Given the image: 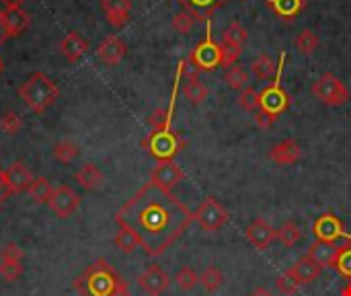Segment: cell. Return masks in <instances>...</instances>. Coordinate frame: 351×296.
Wrapping results in <instances>:
<instances>
[{
    "label": "cell",
    "mask_w": 351,
    "mask_h": 296,
    "mask_svg": "<svg viewBox=\"0 0 351 296\" xmlns=\"http://www.w3.org/2000/svg\"><path fill=\"white\" fill-rule=\"evenodd\" d=\"M183 179H185V175H183L181 167L175 165L173 161L158 163L152 169V173H150V183L156 185V187H160V190H165V192H173Z\"/></svg>",
    "instance_id": "cell-11"
},
{
    "label": "cell",
    "mask_w": 351,
    "mask_h": 296,
    "mask_svg": "<svg viewBox=\"0 0 351 296\" xmlns=\"http://www.w3.org/2000/svg\"><path fill=\"white\" fill-rule=\"evenodd\" d=\"M341 296H351V280L343 286V291H341Z\"/></svg>",
    "instance_id": "cell-50"
},
{
    "label": "cell",
    "mask_w": 351,
    "mask_h": 296,
    "mask_svg": "<svg viewBox=\"0 0 351 296\" xmlns=\"http://www.w3.org/2000/svg\"><path fill=\"white\" fill-rule=\"evenodd\" d=\"M6 179H8V185H10L12 194H23V192H29L35 177L31 175V171L25 167L23 161H14L6 169Z\"/></svg>",
    "instance_id": "cell-19"
},
{
    "label": "cell",
    "mask_w": 351,
    "mask_h": 296,
    "mask_svg": "<svg viewBox=\"0 0 351 296\" xmlns=\"http://www.w3.org/2000/svg\"><path fill=\"white\" fill-rule=\"evenodd\" d=\"M76 181H78L84 190L93 192V190H97V187L103 183V173H101V169H99L97 165L86 163V165H82V167L76 171Z\"/></svg>",
    "instance_id": "cell-25"
},
{
    "label": "cell",
    "mask_w": 351,
    "mask_h": 296,
    "mask_svg": "<svg viewBox=\"0 0 351 296\" xmlns=\"http://www.w3.org/2000/svg\"><path fill=\"white\" fill-rule=\"evenodd\" d=\"M247 37H249V33H247V29L241 25V23H230L226 29H224V33H222V43H226V45H237V47H243V43L247 41Z\"/></svg>",
    "instance_id": "cell-33"
},
{
    "label": "cell",
    "mask_w": 351,
    "mask_h": 296,
    "mask_svg": "<svg viewBox=\"0 0 351 296\" xmlns=\"http://www.w3.org/2000/svg\"><path fill=\"white\" fill-rule=\"evenodd\" d=\"M183 95H185V99H187L191 105H199V103H204L206 97H208V87H206L204 82H199V78H197V80H187V82L183 84Z\"/></svg>",
    "instance_id": "cell-31"
},
{
    "label": "cell",
    "mask_w": 351,
    "mask_h": 296,
    "mask_svg": "<svg viewBox=\"0 0 351 296\" xmlns=\"http://www.w3.org/2000/svg\"><path fill=\"white\" fill-rule=\"evenodd\" d=\"M249 296H274V295H271V293H269L267 288L259 286V288H255V291H253V293H251V295H249Z\"/></svg>",
    "instance_id": "cell-49"
},
{
    "label": "cell",
    "mask_w": 351,
    "mask_h": 296,
    "mask_svg": "<svg viewBox=\"0 0 351 296\" xmlns=\"http://www.w3.org/2000/svg\"><path fill=\"white\" fill-rule=\"evenodd\" d=\"M175 282H177V286H179L181 291H193L195 284L199 282V276L195 274L193 268L183 266V268L175 274Z\"/></svg>",
    "instance_id": "cell-39"
},
{
    "label": "cell",
    "mask_w": 351,
    "mask_h": 296,
    "mask_svg": "<svg viewBox=\"0 0 351 296\" xmlns=\"http://www.w3.org/2000/svg\"><path fill=\"white\" fill-rule=\"evenodd\" d=\"M302 157V148L300 144L294 140V138H288V140H282L278 142L271 150H269V159L280 165V167H288V165H294L298 163Z\"/></svg>",
    "instance_id": "cell-16"
},
{
    "label": "cell",
    "mask_w": 351,
    "mask_h": 296,
    "mask_svg": "<svg viewBox=\"0 0 351 296\" xmlns=\"http://www.w3.org/2000/svg\"><path fill=\"white\" fill-rule=\"evenodd\" d=\"M2 4H4L6 8H23L25 0H2Z\"/></svg>",
    "instance_id": "cell-48"
},
{
    "label": "cell",
    "mask_w": 351,
    "mask_h": 296,
    "mask_svg": "<svg viewBox=\"0 0 351 296\" xmlns=\"http://www.w3.org/2000/svg\"><path fill=\"white\" fill-rule=\"evenodd\" d=\"M60 52H62V56H64L68 62L74 64V62L82 60L84 54L88 52V41H86L80 33L70 31V33L60 41Z\"/></svg>",
    "instance_id": "cell-18"
},
{
    "label": "cell",
    "mask_w": 351,
    "mask_h": 296,
    "mask_svg": "<svg viewBox=\"0 0 351 296\" xmlns=\"http://www.w3.org/2000/svg\"><path fill=\"white\" fill-rule=\"evenodd\" d=\"M199 72H202V70L197 68V64H195L191 58L181 60V64H179V78H185V82H187V80H197Z\"/></svg>",
    "instance_id": "cell-44"
},
{
    "label": "cell",
    "mask_w": 351,
    "mask_h": 296,
    "mask_svg": "<svg viewBox=\"0 0 351 296\" xmlns=\"http://www.w3.org/2000/svg\"><path fill=\"white\" fill-rule=\"evenodd\" d=\"M339 249L335 243H327V241H315L308 249L306 255H311L321 268H331L335 270V264H337V255H339Z\"/></svg>",
    "instance_id": "cell-20"
},
{
    "label": "cell",
    "mask_w": 351,
    "mask_h": 296,
    "mask_svg": "<svg viewBox=\"0 0 351 296\" xmlns=\"http://www.w3.org/2000/svg\"><path fill=\"white\" fill-rule=\"evenodd\" d=\"M183 10H187L195 21L210 23L214 10L220 6V0H179Z\"/></svg>",
    "instance_id": "cell-22"
},
{
    "label": "cell",
    "mask_w": 351,
    "mask_h": 296,
    "mask_svg": "<svg viewBox=\"0 0 351 296\" xmlns=\"http://www.w3.org/2000/svg\"><path fill=\"white\" fill-rule=\"evenodd\" d=\"M142 146L154 159H158V163H162V161H173L187 146V140L179 132H173L169 128V130H160V132H150L142 140Z\"/></svg>",
    "instance_id": "cell-4"
},
{
    "label": "cell",
    "mask_w": 351,
    "mask_h": 296,
    "mask_svg": "<svg viewBox=\"0 0 351 296\" xmlns=\"http://www.w3.org/2000/svg\"><path fill=\"white\" fill-rule=\"evenodd\" d=\"M169 284H171L169 274L160 266H156V264L148 266L138 276V286L142 288V293H146L148 296H160L169 288Z\"/></svg>",
    "instance_id": "cell-12"
},
{
    "label": "cell",
    "mask_w": 351,
    "mask_h": 296,
    "mask_svg": "<svg viewBox=\"0 0 351 296\" xmlns=\"http://www.w3.org/2000/svg\"><path fill=\"white\" fill-rule=\"evenodd\" d=\"M193 25H195V19H193L187 10H181V12H177V14L173 16V29H175L177 33H181V35L191 33Z\"/></svg>",
    "instance_id": "cell-41"
},
{
    "label": "cell",
    "mask_w": 351,
    "mask_h": 296,
    "mask_svg": "<svg viewBox=\"0 0 351 296\" xmlns=\"http://www.w3.org/2000/svg\"><path fill=\"white\" fill-rule=\"evenodd\" d=\"M171 119H173V107L171 109L158 107V109H154L150 113L148 124H150L152 132H160V130H169L171 128Z\"/></svg>",
    "instance_id": "cell-37"
},
{
    "label": "cell",
    "mask_w": 351,
    "mask_h": 296,
    "mask_svg": "<svg viewBox=\"0 0 351 296\" xmlns=\"http://www.w3.org/2000/svg\"><path fill=\"white\" fill-rule=\"evenodd\" d=\"M241 54H243V47H237V45H226V43H222V45H220V56H222V60H220V66H224V68H230V66H234V64H237V60L241 58Z\"/></svg>",
    "instance_id": "cell-42"
},
{
    "label": "cell",
    "mask_w": 351,
    "mask_h": 296,
    "mask_svg": "<svg viewBox=\"0 0 351 296\" xmlns=\"http://www.w3.org/2000/svg\"><path fill=\"white\" fill-rule=\"evenodd\" d=\"M119 280L121 278L117 272L105 260H97L90 268L84 270L82 276L76 278L74 288L80 296H111Z\"/></svg>",
    "instance_id": "cell-3"
},
{
    "label": "cell",
    "mask_w": 351,
    "mask_h": 296,
    "mask_svg": "<svg viewBox=\"0 0 351 296\" xmlns=\"http://www.w3.org/2000/svg\"><path fill=\"white\" fill-rule=\"evenodd\" d=\"M113 243H115V247H117L121 253H132V251H136V249L140 247V239H138L130 229H125V227H119V231H117Z\"/></svg>",
    "instance_id": "cell-30"
},
{
    "label": "cell",
    "mask_w": 351,
    "mask_h": 296,
    "mask_svg": "<svg viewBox=\"0 0 351 296\" xmlns=\"http://www.w3.org/2000/svg\"><path fill=\"white\" fill-rule=\"evenodd\" d=\"M276 241H280V243L286 245V247H294V245L300 241V229H298V225L292 223V220L284 223V225L276 231Z\"/></svg>",
    "instance_id": "cell-32"
},
{
    "label": "cell",
    "mask_w": 351,
    "mask_h": 296,
    "mask_svg": "<svg viewBox=\"0 0 351 296\" xmlns=\"http://www.w3.org/2000/svg\"><path fill=\"white\" fill-rule=\"evenodd\" d=\"M47 206L56 212V216L68 218V216H72V214L78 210V206H80V196H78L70 185L62 183V185H56V187H53V194H51Z\"/></svg>",
    "instance_id": "cell-8"
},
{
    "label": "cell",
    "mask_w": 351,
    "mask_h": 296,
    "mask_svg": "<svg viewBox=\"0 0 351 296\" xmlns=\"http://www.w3.org/2000/svg\"><path fill=\"white\" fill-rule=\"evenodd\" d=\"M10 196H12V190H10L8 179H6V171L0 167V206H2Z\"/></svg>",
    "instance_id": "cell-46"
},
{
    "label": "cell",
    "mask_w": 351,
    "mask_h": 296,
    "mask_svg": "<svg viewBox=\"0 0 351 296\" xmlns=\"http://www.w3.org/2000/svg\"><path fill=\"white\" fill-rule=\"evenodd\" d=\"M245 235H247L249 243H251L255 249H259V251H265V249L276 241V229H274L267 220H263V218H255V220L247 227Z\"/></svg>",
    "instance_id": "cell-14"
},
{
    "label": "cell",
    "mask_w": 351,
    "mask_h": 296,
    "mask_svg": "<svg viewBox=\"0 0 351 296\" xmlns=\"http://www.w3.org/2000/svg\"><path fill=\"white\" fill-rule=\"evenodd\" d=\"M27 194H29V198L35 204H47L51 194H53V185L45 177H37V179H33V183H31Z\"/></svg>",
    "instance_id": "cell-27"
},
{
    "label": "cell",
    "mask_w": 351,
    "mask_h": 296,
    "mask_svg": "<svg viewBox=\"0 0 351 296\" xmlns=\"http://www.w3.org/2000/svg\"><path fill=\"white\" fill-rule=\"evenodd\" d=\"M300 286H302V284H300V280L296 278V274L292 272V268L286 270L284 274H280L278 280H276V288H278L284 296L296 295Z\"/></svg>",
    "instance_id": "cell-35"
},
{
    "label": "cell",
    "mask_w": 351,
    "mask_h": 296,
    "mask_svg": "<svg viewBox=\"0 0 351 296\" xmlns=\"http://www.w3.org/2000/svg\"><path fill=\"white\" fill-rule=\"evenodd\" d=\"M117 227L130 229L146 255H162L193 223V212L173 192L150 181L140 187L115 214Z\"/></svg>",
    "instance_id": "cell-1"
},
{
    "label": "cell",
    "mask_w": 351,
    "mask_h": 296,
    "mask_svg": "<svg viewBox=\"0 0 351 296\" xmlns=\"http://www.w3.org/2000/svg\"><path fill=\"white\" fill-rule=\"evenodd\" d=\"M189 58L197 64L199 70L212 72V70H216V68L220 66V60H222V56H220V45L214 43V39L208 35V39L202 41V43L191 52Z\"/></svg>",
    "instance_id": "cell-13"
},
{
    "label": "cell",
    "mask_w": 351,
    "mask_h": 296,
    "mask_svg": "<svg viewBox=\"0 0 351 296\" xmlns=\"http://www.w3.org/2000/svg\"><path fill=\"white\" fill-rule=\"evenodd\" d=\"M239 105L245 109V111H259L261 109V105H259V93L255 91V89H251V87H247L245 91H241V95H239Z\"/></svg>",
    "instance_id": "cell-40"
},
{
    "label": "cell",
    "mask_w": 351,
    "mask_h": 296,
    "mask_svg": "<svg viewBox=\"0 0 351 296\" xmlns=\"http://www.w3.org/2000/svg\"><path fill=\"white\" fill-rule=\"evenodd\" d=\"M313 95L329 105V107H341L350 101V91L348 87L333 74V72H325L315 84H313Z\"/></svg>",
    "instance_id": "cell-5"
},
{
    "label": "cell",
    "mask_w": 351,
    "mask_h": 296,
    "mask_svg": "<svg viewBox=\"0 0 351 296\" xmlns=\"http://www.w3.org/2000/svg\"><path fill=\"white\" fill-rule=\"evenodd\" d=\"M25 266H23V249L16 243H8L0 251V276L6 282H14L21 278Z\"/></svg>",
    "instance_id": "cell-10"
},
{
    "label": "cell",
    "mask_w": 351,
    "mask_h": 296,
    "mask_svg": "<svg viewBox=\"0 0 351 296\" xmlns=\"http://www.w3.org/2000/svg\"><path fill=\"white\" fill-rule=\"evenodd\" d=\"M19 97L33 113H45L58 101L60 89L47 74L35 72L19 87Z\"/></svg>",
    "instance_id": "cell-2"
},
{
    "label": "cell",
    "mask_w": 351,
    "mask_h": 296,
    "mask_svg": "<svg viewBox=\"0 0 351 296\" xmlns=\"http://www.w3.org/2000/svg\"><path fill=\"white\" fill-rule=\"evenodd\" d=\"M284 62H286V54L280 56V70L276 74V80L259 93V105H261V109L267 111V113H271V115H278V117L290 107V97L282 89V66H284Z\"/></svg>",
    "instance_id": "cell-6"
},
{
    "label": "cell",
    "mask_w": 351,
    "mask_h": 296,
    "mask_svg": "<svg viewBox=\"0 0 351 296\" xmlns=\"http://www.w3.org/2000/svg\"><path fill=\"white\" fill-rule=\"evenodd\" d=\"M2 19H4L8 37L21 35V33L31 25V16H29V12L23 10V8H4V10H2Z\"/></svg>",
    "instance_id": "cell-21"
},
{
    "label": "cell",
    "mask_w": 351,
    "mask_h": 296,
    "mask_svg": "<svg viewBox=\"0 0 351 296\" xmlns=\"http://www.w3.org/2000/svg\"><path fill=\"white\" fill-rule=\"evenodd\" d=\"M224 82L232 91H245L249 87V74L243 66H230L224 74Z\"/></svg>",
    "instance_id": "cell-29"
},
{
    "label": "cell",
    "mask_w": 351,
    "mask_h": 296,
    "mask_svg": "<svg viewBox=\"0 0 351 296\" xmlns=\"http://www.w3.org/2000/svg\"><path fill=\"white\" fill-rule=\"evenodd\" d=\"M125 56V43L117 35H107L99 47H97V58L107 64V66H117Z\"/></svg>",
    "instance_id": "cell-15"
},
{
    "label": "cell",
    "mask_w": 351,
    "mask_h": 296,
    "mask_svg": "<svg viewBox=\"0 0 351 296\" xmlns=\"http://www.w3.org/2000/svg\"><path fill=\"white\" fill-rule=\"evenodd\" d=\"M292 272L296 274V278L300 280V284H311V282H315L323 274V268L311 255H304V258H300L292 266Z\"/></svg>",
    "instance_id": "cell-24"
},
{
    "label": "cell",
    "mask_w": 351,
    "mask_h": 296,
    "mask_svg": "<svg viewBox=\"0 0 351 296\" xmlns=\"http://www.w3.org/2000/svg\"><path fill=\"white\" fill-rule=\"evenodd\" d=\"M0 130L8 136H14L23 130V117L14 111H4L0 117Z\"/></svg>",
    "instance_id": "cell-38"
},
{
    "label": "cell",
    "mask_w": 351,
    "mask_h": 296,
    "mask_svg": "<svg viewBox=\"0 0 351 296\" xmlns=\"http://www.w3.org/2000/svg\"><path fill=\"white\" fill-rule=\"evenodd\" d=\"M265 6L271 8L280 19L292 23L306 6L304 0H265Z\"/></svg>",
    "instance_id": "cell-23"
},
{
    "label": "cell",
    "mask_w": 351,
    "mask_h": 296,
    "mask_svg": "<svg viewBox=\"0 0 351 296\" xmlns=\"http://www.w3.org/2000/svg\"><path fill=\"white\" fill-rule=\"evenodd\" d=\"M4 70V62H2V58H0V72Z\"/></svg>",
    "instance_id": "cell-51"
},
{
    "label": "cell",
    "mask_w": 351,
    "mask_h": 296,
    "mask_svg": "<svg viewBox=\"0 0 351 296\" xmlns=\"http://www.w3.org/2000/svg\"><path fill=\"white\" fill-rule=\"evenodd\" d=\"M313 233H315L317 241H327V243H335L337 239L351 241V235L343 229V223L331 212H325L323 216L317 218V223L313 227Z\"/></svg>",
    "instance_id": "cell-9"
},
{
    "label": "cell",
    "mask_w": 351,
    "mask_h": 296,
    "mask_svg": "<svg viewBox=\"0 0 351 296\" xmlns=\"http://www.w3.org/2000/svg\"><path fill=\"white\" fill-rule=\"evenodd\" d=\"M78 155H80V148H78V144H76L74 140H60V142H56V146H53V159H56L58 163L68 165V163L76 161Z\"/></svg>",
    "instance_id": "cell-28"
},
{
    "label": "cell",
    "mask_w": 351,
    "mask_h": 296,
    "mask_svg": "<svg viewBox=\"0 0 351 296\" xmlns=\"http://www.w3.org/2000/svg\"><path fill=\"white\" fill-rule=\"evenodd\" d=\"M199 284L208 291V293H216L222 284H224V276L216 266H208L202 276H199Z\"/></svg>",
    "instance_id": "cell-34"
},
{
    "label": "cell",
    "mask_w": 351,
    "mask_h": 296,
    "mask_svg": "<svg viewBox=\"0 0 351 296\" xmlns=\"http://www.w3.org/2000/svg\"><path fill=\"white\" fill-rule=\"evenodd\" d=\"M251 68H253V72H255V76H257V78H261V80H269V78H276V74H278V70H280V64H276L271 56L261 54L257 60H253Z\"/></svg>",
    "instance_id": "cell-26"
},
{
    "label": "cell",
    "mask_w": 351,
    "mask_h": 296,
    "mask_svg": "<svg viewBox=\"0 0 351 296\" xmlns=\"http://www.w3.org/2000/svg\"><path fill=\"white\" fill-rule=\"evenodd\" d=\"M278 119H280L278 115H271V113H267V111H263V109H259V111L255 113V122H257V126H259L261 130H269Z\"/></svg>",
    "instance_id": "cell-45"
},
{
    "label": "cell",
    "mask_w": 351,
    "mask_h": 296,
    "mask_svg": "<svg viewBox=\"0 0 351 296\" xmlns=\"http://www.w3.org/2000/svg\"><path fill=\"white\" fill-rule=\"evenodd\" d=\"M193 220H195L206 233H216V231H220V229L228 223V212H226V208H224L214 196H208V198L197 206V210L193 212Z\"/></svg>",
    "instance_id": "cell-7"
},
{
    "label": "cell",
    "mask_w": 351,
    "mask_h": 296,
    "mask_svg": "<svg viewBox=\"0 0 351 296\" xmlns=\"http://www.w3.org/2000/svg\"><path fill=\"white\" fill-rule=\"evenodd\" d=\"M8 39V31H6V25H4V19H2V10H0V45Z\"/></svg>",
    "instance_id": "cell-47"
},
{
    "label": "cell",
    "mask_w": 351,
    "mask_h": 296,
    "mask_svg": "<svg viewBox=\"0 0 351 296\" xmlns=\"http://www.w3.org/2000/svg\"><path fill=\"white\" fill-rule=\"evenodd\" d=\"M335 270H337L341 276H346V278H350L351 280V245H346V247L339 249Z\"/></svg>",
    "instance_id": "cell-43"
},
{
    "label": "cell",
    "mask_w": 351,
    "mask_h": 296,
    "mask_svg": "<svg viewBox=\"0 0 351 296\" xmlns=\"http://www.w3.org/2000/svg\"><path fill=\"white\" fill-rule=\"evenodd\" d=\"M319 43H321L319 35H317L315 31H311V29H304V31L298 33V37H296V49H298L300 54H304V56L315 54V49L319 47Z\"/></svg>",
    "instance_id": "cell-36"
},
{
    "label": "cell",
    "mask_w": 351,
    "mask_h": 296,
    "mask_svg": "<svg viewBox=\"0 0 351 296\" xmlns=\"http://www.w3.org/2000/svg\"><path fill=\"white\" fill-rule=\"evenodd\" d=\"M101 8L107 16V23L113 27H123L130 21L132 0H103Z\"/></svg>",
    "instance_id": "cell-17"
}]
</instances>
